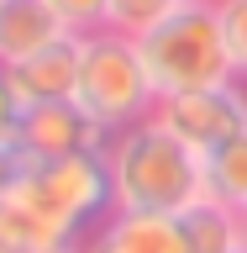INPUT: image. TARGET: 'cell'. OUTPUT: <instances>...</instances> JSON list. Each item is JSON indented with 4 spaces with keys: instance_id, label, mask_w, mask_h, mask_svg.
I'll return each instance as SVG.
<instances>
[{
    "instance_id": "6da1fadb",
    "label": "cell",
    "mask_w": 247,
    "mask_h": 253,
    "mask_svg": "<svg viewBox=\"0 0 247 253\" xmlns=\"http://www.w3.org/2000/svg\"><path fill=\"white\" fill-rule=\"evenodd\" d=\"M106 164H110L116 211L179 216L184 206L205 201V153L179 142L158 116L116 132L106 142Z\"/></svg>"
},
{
    "instance_id": "5bb4252c",
    "label": "cell",
    "mask_w": 247,
    "mask_h": 253,
    "mask_svg": "<svg viewBox=\"0 0 247 253\" xmlns=\"http://www.w3.org/2000/svg\"><path fill=\"white\" fill-rule=\"evenodd\" d=\"M221 11V32H226V53H232L237 79L247 84V0H216Z\"/></svg>"
},
{
    "instance_id": "3957f363",
    "label": "cell",
    "mask_w": 247,
    "mask_h": 253,
    "mask_svg": "<svg viewBox=\"0 0 247 253\" xmlns=\"http://www.w3.org/2000/svg\"><path fill=\"white\" fill-rule=\"evenodd\" d=\"M79 111L90 116L100 132H126V126L147 122L158 111V90L147 69H142V53L132 37L121 32H90L84 37V58H79V84H74Z\"/></svg>"
},
{
    "instance_id": "8992f818",
    "label": "cell",
    "mask_w": 247,
    "mask_h": 253,
    "mask_svg": "<svg viewBox=\"0 0 247 253\" xmlns=\"http://www.w3.org/2000/svg\"><path fill=\"white\" fill-rule=\"evenodd\" d=\"M16 142L32 153V164H42V158L106 153L110 132H100V126L79 111V100H42V106H21Z\"/></svg>"
},
{
    "instance_id": "7a4b0ae2",
    "label": "cell",
    "mask_w": 247,
    "mask_h": 253,
    "mask_svg": "<svg viewBox=\"0 0 247 253\" xmlns=\"http://www.w3.org/2000/svg\"><path fill=\"white\" fill-rule=\"evenodd\" d=\"M137 53H142V69L153 79L158 100L179 90H205V84L237 79L216 0H179L147 37H137Z\"/></svg>"
},
{
    "instance_id": "7c38bea8",
    "label": "cell",
    "mask_w": 247,
    "mask_h": 253,
    "mask_svg": "<svg viewBox=\"0 0 247 253\" xmlns=\"http://www.w3.org/2000/svg\"><path fill=\"white\" fill-rule=\"evenodd\" d=\"M205 195L232 206V211L247 206V132L221 142L216 153H205Z\"/></svg>"
},
{
    "instance_id": "8fae6325",
    "label": "cell",
    "mask_w": 247,
    "mask_h": 253,
    "mask_svg": "<svg viewBox=\"0 0 247 253\" xmlns=\"http://www.w3.org/2000/svg\"><path fill=\"white\" fill-rule=\"evenodd\" d=\"M53 248H74V243H63L21 195L0 201V253H53Z\"/></svg>"
},
{
    "instance_id": "2e32d148",
    "label": "cell",
    "mask_w": 247,
    "mask_h": 253,
    "mask_svg": "<svg viewBox=\"0 0 247 253\" xmlns=\"http://www.w3.org/2000/svg\"><path fill=\"white\" fill-rule=\"evenodd\" d=\"M32 174V153L21 142H0V201H11Z\"/></svg>"
},
{
    "instance_id": "9c48e42d",
    "label": "cell",
    "mask_w": 247,
    "mask_h": 253,
    "mask_svg": "<svg viewBox=\"0 0 247 253\" xmlns=\"http://www.w3.org/2000/svg\"><path fill=\"white\" fill-rule=\"evenodd\" d=\"M58 37H69V27L47 0H0V69L42 53Z\"/></svg>"
},
{
    "instance_id": "5b68a950",
    "label": "cell",
    "mask_w": 247,
    "mask_h": 253,
    "mask_svg": "<svg viewBox=\"0 0 247 253\" xmlns=\"http://www.w3.org/2000/svg\"><path fill=\"white\" fill-rule=\"evenodd\" d=\"M179 142H189L195 153H216L221 142H232L247 132V84L226 79V84H205V90H179L163 95L153 111Z\"/></svg>"
},
{
    "instance_id": "30bf717a",
    "label": "cell",
    "mask_w": 247,
    "mask_h": 253,
    "mask_svg": "<svg viewBox=\"0 0 247 253\" xmlns=\"http://www.w3.org/2000/svg\"><path fill=\"white\" fill-rule=\"evenodd\" d=\"M179 232H184V248L189 253H226L232 243H242V232H237V211L232 206H221V201H195L179 211Z\"/></svg>"
},
{
    "instance_id": "277c9868",
    "label": "cell",
    "mask_w": 247,
    "mask_h": 253,
    "mask_svg": "<svg viewBox=\"0 0 247 253\" xmlns=\"http://www.w3.org/2000/svg\"><path fill=\"white\" fill-rule=\"evenodd\" d=\"M16 195H21L63 243H84V232H90L95 221H106L110 211H116L106 153L42 158V164H32L27 185L16 190Z\"/></svg>"
},
{
    "instance_id": "4fadbf2b",
    "label": "cell",
    "mask_w": 247,
    "mask_h": 253,
    "mask_svg": "<svg viewBox=\"0 0 247 253\" xmlns=\"http://www.w3.org/2000/svg\"><path fill=\"white\" fill-rule=\"evenodd\" d=\"M179 0H106V32H121V37H147V32L174 11Z\"/></svg>"
},
{
    "instance_id": "ba28073f",
    "label": "cell",
    "mask_w": 247,
    "mask_h": 253,
    "mask_svg": "<svg viewBox=\"0 0 247 253\" xmlns=\"http://www.w3.org/2000/svg\"><path fill=\"white\" fill-rule=\"evenodd\" d=\"M79 253H189L184 232L174 216H153V211H110L106 221H95Z\"/></svg>"
},
{
    "instance_id": "e0dca14e",
    "label": "cell",
    "mask_w": 247,
    "mask_h": 253,
    "mask_svg": "<svg viewBox=\"0 0 247 253\" xmlns=\"http://www.w3.org/2000/svg\"><path fill=\"white\" fill-rule=\"evenodd\" d=\"M16 126H21V95L11 90V79L0 69V142H16Z\"/></svg>"
},
{
    "instance_id": "9a60e30c",
    "label": "cell",
    "mask_w": 247,
    "mask_h": 253,
    "mask_svg": "<svg viewBox=\"0 0 247 253\" xmlns=\"http://www.w3.org/2000/svg\"><path fill=\"white\" fill-rule=\"evenodd\" d=\"M47 5L63 16V27L74 37H90V32L106 27V0H47Z\"/></svg>"
},
{
    "instance_id": "d6986e66",
    "label": "cell",
    "mask_w": 247,
    "mask_h": 253,
    "mask_svg": "<svg viewBox=\"0 0 247 253\" xmlns=\"http://www.w3.org/2000/svg\"><path fill=\"white\" fill-rule=\"evenodd\" d=\"M53 253H79V243H74V248H53Z\"/></svg>"
},
{
    "instance_id": "52a82bcc",
    "label": "cell",
    "mask_w": 247,
    "mask_h": 253,
    "mask_svg": "<svg viewBox=\"0 0 247 253\" xmlns=\"http://www.w3.org/2000/svg\"><path fill=\"white\" fill-rule=\"evenodd\" d=\"M79 58H84V37H58L47 42L42 53L11 63L5 79L11 90L21 95V106H42V100H74V84H79Z\"/></svg>"
},
{
    "instance_id": "ac0fdd59",
    "label": "cell",
    "mask_w": 247,
    "mask_h": 253,
    "mask_svg": "<svg viewBox=\"0 0 247 253\" xmlns=\"http://www.w3.org/2000/svg\"><path fill=\"white\" fill-rule=\"evenodd\" d=\"M226 253H247V243H232V248H226Z\"/></svg>"
}]
</instances>
